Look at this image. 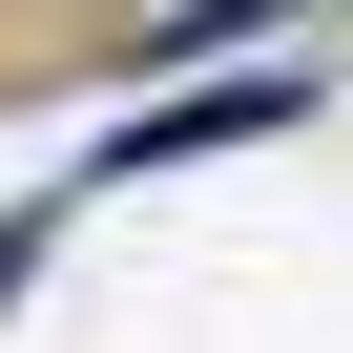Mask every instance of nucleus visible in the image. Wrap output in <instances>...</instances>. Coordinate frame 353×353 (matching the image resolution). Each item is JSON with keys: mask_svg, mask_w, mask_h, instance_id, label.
<instances>
[{"mask_svg": "<svg viewBox=\"0 0 353 353\" xmlns=\"http://www.w3.org/2000/svg\"><path fill=\"white\" fill-rule=\"evenodd\" d=\"M125 42V0H0V104H21L42 63H104Z\"/></svg>", "mask_w": 353, "mask_h": 353, "instance_id": "nucleus-1", "label": "nucleus"}]
</instances>
